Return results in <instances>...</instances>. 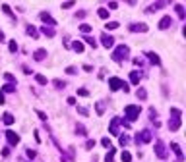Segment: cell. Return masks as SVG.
<instances>
[{"label": "cell", "mask_w": 186, "mask_h": 162, "mask_svg": "<svg viewBox=\"0 0 186 162\" xmlns=\"http://www.w3.org/2000/svg\"><path fill=\"white\" fill-rule=\"evenodd\" d=\"M128 54H130V48H128L126 45H120V46H116L114 52H112V60L114 62H122V60L128 58Z\"/></svg>", "instance_id": "6da1fadb"}, {"label": "cell", "mask_w": 186, "mask_h": 162, "mask_svg": "<svg viewBox=\"0 0 186 162\" xmlns=\"http://www.w3.org/2000/svg\"><path fill=\"white\" fill-rule=\"evenodd\" d=\"M140 112H142V108L136 106V104H128V106L124 108V116H126V122H134L140 118Z\"/></svg>", "instance_id": "7a4b0ae2"}, {"label": "cell", "mask_w": 186, "mask_h": 162, "mask_svg": "<svg viewBox=\"0 0 186 162\" xmlns=\"http://www.w3.org/2000/svg\"><path fill=\"white\" fill-rule=\"evenodd\" d=\"M151 131L149 129H144V131H140L138 135H136V143L138 145H142V143H149V141H151Z\"/></svg>", "instance_id": "3957f363"}, {"label": "cell", "mask_w": 186, "mask_h": 162, "mask_svg": "<svg viewBox=\"0 0 186 162\" xmlns=\"http://www.w3.org/2000/svg\"><path fill=\"white\" fill-rule=\"evenodd\" d=\"M155 154H157L159 158H167V147H165L163 141H157V143H155Z\"/></svg>", "instance_id": "277c9868"}, {"label": "cell", "mask_w": 186, "mask_h": 162, "mask_svg": "<svg viewBox=\"0 0 186 162\" xmlns=\"http://www.w3.org/2000/svg\"><path fill=\"white\" fill-rule=\"evenodd\" d=\"M169 129L171 131L180 129V116H171V118H169Z\"/></svg>", "instance_id": "5b68a950"}, {"label": "cell", "mask_w": 186, "mask_h": 162, "mask_svg": "<svg viewBox=\"0 0 186 162\" xmlns=\"http://www.w3.org/2000/svg\"><path fill=\"white\" fill-rule=\"evenodd\" d=\"M122 85H124V81L118 77H111L109 79V87H111V91H118V89H122Z\"/></svg>", "instance_id": "8992f818"}, {"label": "cell", "mask_w": 186, "mask_h": 162, "mask_svg": "<svg viewBox=\"0 0 186 162\" xmlns=\"http://www.w3.org/2000/svg\"><path fill=\"white\" fill-rule=\"evenodd\" d=\"M6 139H8V143L12 145V147H16V145L19 143V135H18V133H14L12 129L6 131Z\"/></svg>", "instance_id": "52a82bcc"}, {"label": "cell", "mask_w": 186, "mask_h": 162, "mask_svg": "<svg viewBox=\"0 0 186 162\" xmlns=\"http://www.w3.org/2000/svg\"><path fill=\"white\" fill-rule=\"evenodd\" d=\"M101 42H103L105 48H111V46L114 45V39H112L111 35H107V33H103V35H101Z\"/></svg>", "instance_id": "ba28073f"}, {"label": "cell", "mask_w": 186, "mask_h": 162, "mask_svg": "<svg viewBox=\"0 0 186 162\" xmlns=\"http://www.w3.org/2000/svg\"><path fill=\"white\" fill-rule=\"evenodd\" d=\"M41 19H43V23H45V25H46V23H49L51 27H52V25H56V21L52 19V16L49 14V12H41Z\"/></svg>", "instance_id": "9c48e42d"}, {"label": "cell", "mask_w": 186, "mask_h": 162, "mask_svg": "<svg viewBox=\"0 0 186 162\" xmlns=\"http://www.w3.org/2000/svg\"><path fill=\"white\" fill-rule=\"evenodd\" d=\"M118 125H120V118H112V122H111V127H109V131H111L112 135H118Z\"/></svg>", "instance_id": "30bf717a"}, {"label": "cell", "mask_w": 186, "mask_h": 162, "mask_svg": "<svg viewBox=\"0 0 186 162\" xmlns=\"http://www.w3.org/2000/svg\"><path fill=\"white\" fill-rule=\"evenodd\" d=\"M171 23H172L171 16H165V18H161V21H159V29H167V27H171Z\"/></svg>", "instance_id": "8fae6325"}, {"label": "cell", "mask_w": 186, "mask_h": 162, "mask_svg": "<svg viewBox=\"0 0 186 162\" xmlns=\"http://www.w3.org/2000/svg\"><path fill=\"white\" fill-rule=\"evenodd\" d=\"M33 58H35L37 62L45 60V58H46V50H45V48H39V50H35V52H33Z\"/></svg>", "instance_id": "7c38bea8"}, {"label": "cell", "mask_w": 186, "mask_h": 162, "mask_svg": "<svg viewBox=\"0 0 186 162\" xmlns=\"http://www.w3.org/2000/svg\"><path fill=\"white\" fill-rule=\"evenodd\" d=\"M145 56L151 60V64H153V66H161V60H159V56L155 54V52H145Z\"/></svg>", "instance_id": "4fadbf2b"}, {"label": "cell", "mask_w": 186, "mask_h": 162, "mask_svg": "<svg viewBox=\"0 0 186 162\" xmlns=\"http://www.w3.org/2000/svg\"><path fill=\"white\" fill-rule=\"evenodd\" d=\"M171 149H172V151H175V154H177V158H178V160H184V154H182V151H180V147H178V145L177 143H171Z\"/></svg>", "instance_id": "5bb4252c"}, {"label": "cell", "mask_w": 186, "mask_h": 162, "mask_svg": "<svg viewBox=\"0 0 186 162\" xmlns=\"http://www.w3.org/2000/svg\"><path fill=\"white\" fill-rule=\"evenodd\" d=\"M132 31H140V33H145L147 31V25L145 23H134V25H130Z\"/></svg>", "instance_id": "9a60e30c"}, {"label": "cell", "mask_w": 186, "mask_h": 162, "mask_svg": "<svg viewBox=\"0 0 186 162\" xmlns=\"http://www.w3.org/2000/svg\"><path fill=\"white\" fill-rule=\"evenodd\" d=\"M167 6V2H155V4H151L147 8V12H155V10H161V8H165Z\"/></svg>", "instance_id": "2e32d148"}, {"label": "cell", "mask_w": 186, "mask_h": 162, "mask_svg": "<svg viewBox=\"0 0 186 162\" xmlns=\"http://www.w3.org/2000/svg\"><path fill=\"white\" fill-rule=\"evenodd\" d=\"M175 10H177V14H178V18H180V19L186 18V10H184V6H182V4H177V6H175Z\"/></svg>", "instance_id": "e0dca14e"}, {"label": "cell", "mask_w": 186, "mask_h": 162, "mask_svg": "<svg viewBox=\"0 0 186 162\" xmlns=\"http://www.w3.org/2000/svg\"><path fill=\"white\" fill-rule=\"evenodd\" d=\"M136 97H138L140 100H145V98H147V91H145L144 87H140L138 91H136Z\"/></svg>", "instance_id": "ac0fdd59"}, {"label": "cell", "mask_w": 186, "mask_h": 162, "mask_svg": "<svg viewBox=\"0 0 186 162\" xmlns=\"http://www.w3.org/2000/svg\"><path fill=\"white\" fill-rule=\"evenodd\" d=\"M2 122H4L6 125H12V124H14V116L10 114V112H6V114L2 116Z\"/></svg>", "instance_id": "d6986e66"}, {"label": "cell", "mask_w": 186, "mask_h": 162, "mask_svg": "<svg viewBox=\"0 0 186 162\" xmlns=\"http://www.w3.org/2000/svg\"><path fill=\"white\" fill-rule=\"evenodd\" d=\"M140 79H142L140 71H132V74H130V81H132L134 85H138V83H140Z\"/></svg>", "instance_id": "ffe728a7"}, {"label": "cell", "mask_w": 186, "mask_h": 162, "mask_svg": "<svg viewBox=\"0 0 186 162\" xmlns=\"http://www.w3.org/2000/svg\"><path fill=\"white\" fill-rule=\"evenodd\" d=\"M120 160H122V162H132V154L128 153V151H122V154H120Z\"/></svg>", "instance_id": "44dd1931"}, {"label": "cell", "mask_w": 186, "mask_h": 162, "mask_svg": "<svg viewBox=\"0 0 186 162\" xmlns=\"http://www.w3.org/2000/svg\"><path fill=\"white\" fill-rule=\"evenodd\" d=\"M41 31H43V35H46V37H54V29H52V27H46V25H45Z\"/></svg>", "instance_id": "7402d4cb"}, {"label": "cell", "mask_w": 186, "mask_h": 162, "mask_svg": "<svg viewBox=\"0 0 186 162\" xmlns=\"http://www.w3.org/2000/svg\"><path fill=\"white\" fill-rule=\"evenodd\" d=\"M72 48H74L76 52H84V45H82L79 41H74V42H72Z\"/></svg>", "instance_id": "603a6c76"}, {"label": "cell", "mask_w": 186, "mask_h": 162, "mask_svg": "<svg viewBox=\"0 0 186 162\" xmlns=\"http://www.w3.org/2000/svg\"><path fill=\"white\" fill-rule=\"evenodd\" d=\"M97 14H99V18H101V19H107L109 18V10L107 8H99Z\"/></svg>", "instance_id": "cb8c5ba5"}, {"label": "cell", "mask_w": 186, "mask_h": 162, "mask_svg": "<svg viewBox=\"0 0 186 162\" xmlns=\"http://www.w3.org/2000/svg\"><path fill=\"white\" fill-rule=\"evenodd\" d=\"M27 35H31L33 39H37V35H39V33H37V29L33 27V25H27Z\"/></svg>", "instance_id": "d4e9b609"}, {"label": "cell", "mask_w": 186, "mask_h": 162, "mask_svg": "<svg viewBox=\"0 0 186 162\" xmlns=\"http://www.w3.org/2000/svg\"><path fill=\"white\" fill-rule=\"evenodd\" d=\"M112 158H114V149H109V154L105 156V162H112Z\"/></svg>", "instance_id": "484cf974"}, {"label": "cell", "mask_w": 186, "mask_h": 162, "mask_svg": "<svg viewBox=\"0 0 186 162\" xmlns=\"http://www.w3.org/2000/svg\"><path fill=\"white\" fill-rule=\"evenodd\" d=\"M35 79H37V83H39V85H46V77H45V75L37 74V75H35Z\"/></svg>", "instance_id": "4316f807"}, {"label": "cell", "mask_w": 186, "mask_h": 162, "mask_svg": "<svg viewBox=\"0 0 186 162\" xmlns=\"http://www.w3.org/2000/svg\"><path fill=\"white\" fill-rule=\"evenodd\" d=\"M14 91H16V85H12V83L4 85V89H2V93H14Z\"/></svg>", "instance_id": "83f0119b"}, {"label": "cell", "mask_w": 186, "mask_h": 162, "mask_svg": "<svg viewBox=\"0 0 186 162\" xmlns=\"http://www.w3.org/2000/svg\"><path fill=\"white\" fill-rule=\"evenodd\" d=\"M95 108H97V114H99V116L105 114V104H103V102H97V104H95Z\"/></svg>", "instance_id": "f1b7e54d"}, {"label": "cell", "mask_w": 186, "mask_h": 162, "mask_svg": "<svg viewBox=\"0 0 186 162\" xmlns=\"http://www.w3.org/2000/svg\"><path fill=\"white\" fill-rule=\"evenodd\" d=\"M116 27H118V21H107V25H105L107 31H109V29H116Z\"/></svg>", "instance_id": "f546056e"}, {"label": "cell", "mask_w": 186, "mask_h": 162, "mask_svg": "<svg viewBox=\"0 0 186 162\" xmlns=\"http://www.w3.org/2000/svg\"><path fill=\"white\" fill-rule=\"evenodd\" d=\"M79 31H82V33H85V35H87V33L91 31V27H89L87 23H82V25H79Z\"/></svg>", "instance_id": "4dcf8cb0"}, {"label": "cell", "mask_w": 186, "mask_h": 162, "mask_svg": "<svg viewBox=\"0 0 186 162\" xmlns=\"http://www.w3.org/2000/svg\"><path fill=\"white\" fill-rule=\"evenodd\" d=\"M128 141H130V137H128V135H120V145H122V147H126V145H128Z\"/></svg>", "instance_id": "1f68e13d"}, {"label": "cell", "mask_w": 186, "mask_h": 162, "mask_svg": "<svg viewBox=\"0 0 186 162\" xmlns=\"http://www.w3.org/2000/svg\"><path fill=\"white\" fill-rule=\"evenodd\" d=\"M85 42H87V45H91L93 48L97 46V42H95V39H93V37H89V35H87V37H85Z\"/></svg>", "instance_id": "d6a6232c"}, {"label": "cell", "mask_w": 186, "mask_h": 162, "mask_svg": "<svg viewBox=\"0 0 186 162\" xmlns=\"http://www.w3.org/2000/svg\"><path fill=\"white\" fill-rule=\"evenodd\" d=\"M10 52H16V50H18V42H16V41H10Z\"/></svg>", "instance_id": "836d02e7"}, {"label": "cell", "mask_w": 186, "mask_h": 162, "mask_svg": "<svg viewBox=\"0 0 186 162\" xmlns=\"http://www.w3.org/2000/svg\"><path fill=\"white\" fill-rule=\"evenodd\" d=\"M4 77H6V81H10V83H12V85L16 83V77H14V75H12V74H4Z\"/></svg>", "instance_id": "e575fe53"}, {"label": "cell", "mask_w": 186, "mask_h": 162, "mask_svg": "<svg viewBox=\"0 0 186 162\" xmlns=\"http://www.w3.org/2000/svg\"><path fill=\"white\" fill-rule=\"evenodd\" d=\"M54 87H56V89H64L66 83H64V81H60V79H56V81H54Z\"/></svg>", "instance_id": "d590c367"}, {"label": "cell", "mask_w": 186, "mask_h": 162, "mask_svg": "<svg viewBox=\"0 0 186 162\" xmlns=\"http://www.w3.org/2000/svg\"><path fill=\"white\" fill-rule=\"evenodd\" d=\"M101 145H103V147H107V149H111V139H109V137H105V139L101 141Z\"/></svg>", "instance_id": "8d00e7d4"}, {"label": "cell", "mask_w": 186, "mask_h": 162, "mask_svg": "<svg viewBox=\"0 0 186 162\" xmlns=\"http://www.w3.org/2000/svg\"><path fill=\"white\" fill-rule=\"evenodd\" d=\"M76 131H78L79 135H85V133H87V129H85L84 125H78V127H76Z\"/></svg>", "instance_id": "74e56055"}, {"label": "cell", "mask_w": 186, "mask_h": 162, "mask_svg": "<svg viewBox=\"0 0 186 162\" xmlns=\"http://www.w3.org/2000/svg\"><path fill=\"white\" fill-rule=\"evenodd\" d=\"M2 10H4V12H6V14H8V16H12V18H16V16H14V14H12V10H10V6L2 4Z\"/></svg>", "instance_id": "f35d334b"}, {"label": "cell", "mask_w": 186, "mask_h": 162, "mask_svg": "<svg viewBox=\"0 0 186 162\" xmlns=\"http://www.w3.org/2000/svg\"><path fill=\"white\" fill-rule=\"evenodd\" d=\"M93 147H95V141H93V139H89L87 143H85V149H87V151H91Z\"/></svg>", "instance_id": "ab89813d"}, {"label": "cell", "mask_w": 186, "mask_h": 162, "mask_svg": "<svg viewBox=\"0 0 186 162\" xmlns=\"http://www.w3.org/2000/svg\"><path fill=\"white\" fill-rule=\"evenodd\" d=\"M66 74H70V75H74V74H78V69L74 68V66H70V68H66Z\"/></svg>", "instance_id": "60d3db41"}, {"label": "cell", "mask_w": 186, "mask_h": 162, "mask_svg": "<svg viewBox=\"0 0 186 162\" xmlns=\"http://www.w3.org/2000/svg\"><path fill=\"white\" fill-rule=\"evenodd\" d=\"M25 154H27L29 158H35V156H37V153H35V151H31V149H27V151H25Z\"/></svg>", "instance_id": "b9f144b4"}, {"label": "cell", "mask_w": 186, "mask_h": 162, "mask_svg": "<svg viewBox=\"0 0 186 162\" xmlns=\"http://www.w3.org/2000/svg\"><path fill=\"white\" fill-rule=\"evenodd\" d=\"M78 112H79L82 116H87V114H89V112H87V108H84V106H78Z\"/></svg>", "instance_id": "7bdbcfd3"}, {"label": "cell", "mask_w": 186, "mask_h": 162, "mask_svg": "<svg viewBox=\"0 0 186 162\" xmlns=\"http://www.w3.org/2000/svg\"><path fill=\"white\" fill-rule=\"evenodd\" d=\"M78 95L79 97H87L89 93H87V89H78Z\"/></svg>", "instance_id": "ee69618b"}, {"label": "cell", "mask_w": 186, "mask_h": 162, "mask_svg": "<svg viewBox=\"0 0 186 162\" xmlns=\"http://www.w3.org/2000/svg\"><path fill=\"white\" fill-rule=\"evenodd\" d=\"M37 116H39V118H41V120H43V122H45V120H46V114H45V112H41V110H37Z\"/></svg>", "instance_id": "f6af8a7d"}, {"label": "cell", "mask_w": 186, "mask_h": 162, "mask_svg": "<svg viewBox=\"0 0 186 162\" xmlns=\"http://www.w3.org/2000/svg\"><path fill=\"white\" fill-rule=\"evenodd\" d=\"M171 116H180V110L178 108H171Z\"/></svg>", "instance_id": "bcb514c9"}, {"label": "cell", "mask_w": 186, "mask_h": 162, "mask_svg": "<svg viewBox=\"0 0 186 162\" xmlns=\"http://www.w3.org/2000/svg\"><path fill=\"white\" fill-rule=\"evenodd\" d=\"M72 6H74V2H66V4H62V8L68 10V8H72Z\"/></svg>", "instance_id": "7dc6e473"}, {"label": "cell", "mask_w": 186, "mask_h": 162, "mask_svg": "<svg viewBox=\"0 0 186 162\" xmlns=\"http://www.w3.org/2000/svg\"><path fill=\"white\" fill-rule=\"evenodd\" d=\"M76 18H85V12H84V10H79L78 14H76Z\"/></svg>", "instance_id": "c3c4849f"}, {"label": "cell", "mask_w": 186, "mask_h": 162, "mask_svg": "<svg viewBox=\"0 0 186 162\" xmlns=\"http://www.w3.org/2000/svg\"><path fill=\"white\" fill-rule=\"evenodd\" d=\"M109 8L114 10V8H118V4H116V2H109Z\"/></svg>", "instance_id": "681fc988"}, {"label": "cell", "mask_w": 186, "mask_h": 162, "mask_svg": "<svg viewBox=\"0 0 186 162\" xmlns=\"http://www.w3.org/2000/svg\"><path fill=\"white\" fill-rule=\"evenodd\" d=\"M68 104H72V106H74V104H76V98H74V97H68Z\"/></svg>", "instance_id": "f907efd6"}, {"label": "cell", "mask_w": 186, "mask_h": 162, "mask_svg": "<svg viewBox=\"0 0 186 162\" xmlns=\"http://www.w3.org/2000/svg\"><path fill=\"white\" fill-rule=\"evenodd\" d=\"M10 154V149H2V156H8Z\"/></svg>", "instance_id": "816d5d0a"}, {"label": "cell", "mask_w": 186, "mask_h": 162, "mask_svg": "<svg viewBox=\"0 0 186 162\" xmlns=\"http://www.w3.org/2000/svg\"><path fill=\"white\" fill-rule=\"evenodd\" d=\"M0 104H4V93L0 91Z\"/></svg>", "instance_id": "f5cc1de1"}, {"label": "cell", "mask_w": 186, "mask_h": 162, "mask_svg": "<svg viewBox=\"0 0 186 162\" xmlns=\"http://www.w3.org/2000/svg\"><path fill=\"white\" fill-rule=\"evenodd\" d=\"M0 41H4V33L0 31Z\"/></svg>", "instance_id": "db71d44e"}]
</instances>
